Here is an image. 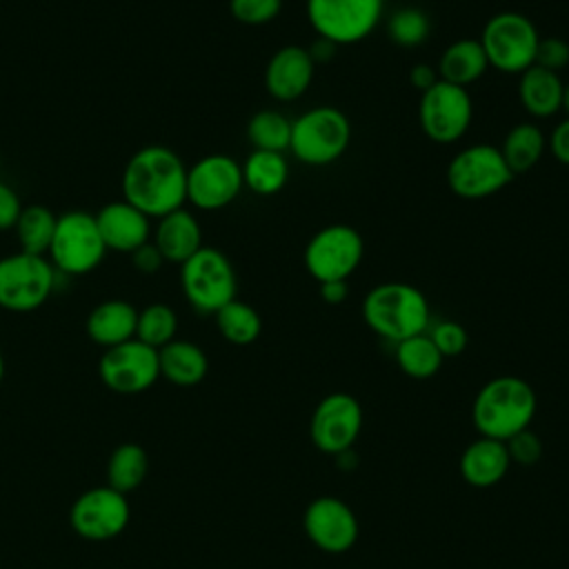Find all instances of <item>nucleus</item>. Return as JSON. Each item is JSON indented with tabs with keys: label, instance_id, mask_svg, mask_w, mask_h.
<instances>
[{
	"label": "nucleus",
	"instance_id": "1",
	"mask_svg": "<svg viewBox=\"0 0 569 569\" xmlns=\"http://www.w3.org/2000/svg\"><path fill=\"white\" fill-rule=\"evenodd\" d=\"M122 200L149 218H162L187 202V167L162 144L138 149L122 171Z\"/></svg>",
	"mask_w": 569,
	"mask_h": 569
},
{
	"label": "nucleus",
	"instance_id": "2",
	"mask_svg": "<svg viewBox=\"0 0 569 569\" xmlns=\"http://www.w3.org/2000/svg\"><path fill=\"white\" fill-rule=\"evenodd\" d=\"M536 391L518 376H498L480 387L471 405V420L480 436L507 442L529 429L536 413Z\"/></svg>",
	"mask_w": 569,
	"mask_h": 569
},
{
	"label": "nucleus",
	"instance_id": "3",
	"mask_svg": "<svg viewBox=\"0 0 569 569\" xmlns=\"http://www.w3.org/2000/svg\"><path fill=\"white\" fill-rule=\"evenodd\" d=\"M362 318L380 338L400 342L429 329V302L425 293L409 282H380L367 291Z\"/></svg>",
	"mask_w": 569,
	"mask_h": 569
},
{
	"label": "nucleus",
	"instance_id": "4",
	"mask_svg": "<svg viewBox=\"0 0 569 569\" xmlns=\"http://www.w3.org/2000/svg\"><path fill=\"white\" fill-rule=\"evenodd\" d=\"M351 142V122L336 107H313L291 120L289 151L309 167H325L345 156Z\"/></svg>",
	"mask_w": 569,
	"mask_h": 569
},
{
	"label": "nucleus",
	"instance_id": "5",
	"mask_svg": "<svg viewBox=\"0 0 569 569\" xmlns=\"http://www.w3.org/2000/svg\"><path fill=\"white\" fill-rule=\"evenodd\" d=\"M180 284L187 302L209 316L231 302L238 289L231 260L216 247H200L180 264Z\"/></svg>",
	"mask_w": 569,
	"mask_h": 569
},
{
	"label": "nucleus",
	"instance_id": "6",
	"mask_svg": "<svg viewBox=\"0 0 569 569\" xmlns=\"http://www.w3.org/2000/svg\"><path fill=\"white\" fill-rule=\"evenodd\" d=\"M478 40L489 67L520 76L536 62L540 33L525 13L500 11L487 20Z\"/></svg>",
	"mask_w": 569,
	"mask_h": 569
},
{
	"label": "nucleus",
	"instance_id": "7",
	"mask_svg": "<svg viewBox=\"0 0 569 569\" xmlns=\"http://www.w3.org/2000/svg\"><path fill=\"white\" fill-rule=\"evenodd\" d=\"M107 253L100 238L96 216L87 211H67L58 216L53 240L49 247V262L56 271L67 276H82L93 271Z\"/></svg>",
	"mask_w": 569,
	"mask_h": 569
},
{
	"label": "nucleus",
	"instance_id": "8",
	"mask_svg": "<svg viewBox=\"0 0 569 569\" xmlns=\"http://www.w3.org/2000/svg\"><path fill=\"white\" fill-rule=\"evenodd\" d=\"M56 284V269L47 256L16 251L0 258V307L27 313L47 302Z\"/></svg>",
	"mask_w": 569,
	"mask_h": 569
},
{
	"label": "nucleus",
	"instance_id": "9",
	"mask_svg": "<svg viewBox=\"0 0 569 569\" xmlns=\"http://www.w3.org/2000/svg\"><path fill=\"white\" fill-rule=\"evenodd\" d=\"M385 0H307V20L318 38L340 44H356L373 33Z\"/></svg>",
	"mask_w": 569,
	"mask_h": 569
},
{
	"label": "nucleus",
	"instance_id": "10",
	"mask_svg": "<svg viewBox=\"0 0 569 569\" xmlns=\"http://www.w3.org/2000/svg\"><path fill=\"white\" fill-rule=\"evenodd\" d=\"M365 256V240L351 224L333 222L316 231L302 253L307 273L320 284L327 280H349Z\"/></svg>",
	"mask_w": 569,
	"mask_h": 569
},
{
	"label": "nucleus",
	"instance_id": "11",
	"mask_svg": "<svg viewBox=\"0 0 569 569\" xmlns=\"http://www.w3.org/2000/svg\"><path fill=\"white\" fill-rule=\"evenodd\" d=\"M511 178L513 173L493 144L465 147L447 164V187L465 200L489 198L502 191Z\"/></svg>",
	"mask_w": 569,
	"mask_h": 569
},
{
	"label": "nucleus",
	"instance_id": "12",
	"mask_svg": "<svg viewBox=\"0 0 569 569\" xmlns=\"http://www.w3.org/2000/svg\"><path fill=\"white\" fill-rule=\"evenodd\" d=\"M473 102L467 89L438 80L431 89L422 91L418 102V122L422 133L438 144L460 140L471 127Z\"/></svg>",
	"mask_w": 569,
	"mask_h": 569
},
{
	"label": "nucleus",
	"instance_id": "13",
	"mask_svg": "<svg viewBox=\"0 0 569 569\" xmlns=\"http://www.w3.org/2000/svg\"><path fill=\"white\" fill-rule=\"evenodd\" d=\"M98 373L116 393H142L160 378L158 349L138 338L109 347L98 362Z\"/></svg>",
	"mask_w": 569,
	"mask_h": 569
},
{
	"label": "nucleus",
	"instance_id": "14",
	"mask_svg": "<svg viewBox=\"0 0 569 569\" xmlns=\"http://www.w3.org/2000/svg\"><path fill=\"white\" fill-rule=\"evenodd\" d=\"M242 187L240 162L224 153H209L187 169V200L202 211L224 209Z\"/></svg>",
	"mask_w": 569,
	"mask_h": 569
},
{
	"label": "nucleus",
	"instance_id": "15",
	"mask_svg": "<svg viewBox=\"0 0 569 569\" xmlns=\"http://www.w3.org/2000/svg\"><path fill=\"white\" fill-rule=\"evenodd\" d=\"M360 429H362L360 402L345 391H336L325 396L313 409L309 436L320 451L329 456H340L351 449V445L360 436Z\"/></svg>",
	"mask_w": 569,
	"mask_h": 569
},
{
	"label": "nucleus",
	"instance_id": "16",
	"mask_svg": "<svg viewBox=\"0 0 569 569\" xmlns=\"http://www.w3.org/2000/svg\"><path fill=\"white\" fill-rule=\"evenodd\" d=\"M129 502L124 493L107 487H93L76 498L71 505V527L87 540H109L129 525Z\"/></svg>",
	"mask_w": 569,
	"mask_h": 569
},
{
	"label": "nucleus",
	"instance_id": "17",
	"mask_svg": "<svg viewBox=\"0 0 569 569\" xmlns=\"http://www.w3.org/2000/svg\"><path fill=\"white\" fill-rule=\"evenodd\" d=\"M302 529L325 553L349 551L360 531L353 509L336 496H320L311 500L302 513Z\"/></svg>",
	"mask_w": 569,
	"mask_h": 569
},
{
	"label": "nucleus",
	"instance_id": "18",
	"mask_svg": "<svg viewBox=\"0 0 569 569\" xmlns=\"http://www.w3.org/2000/svg\"><path fill=\"white\" fill-rule=\"evenodd\" d=\"M316 62L307 47H280L264 67V87L278 102H293L307 93L313 82Z\"/></svg>",
	"mask_w": 569,
	"mask_h": 569
},
{
	"label": "nucleus",
	"instance_id": "19",
	"mask_svg": "<svg viewBox=\"0 0 569 569\" xmlns=\"http://www.w3.org/2000/svg\"><path fill=\"white\" fill-rule=\"evenodd\" d=\"M149 216L129 204L127 200H113L96 213V224L107 251L133 253L138 247L151 240Z\"/></svg>",
	"mask_w": 569,
	"mask_h": 569
},
{
	"label": "nucleus",
	"instance_id": "20",
	"mask_svg": "<svg viewBox=\"0 0 569 569\" xmlns=\"http://www.w3.org/2000/svg\"><path fill=\"white\" fill-rule=\"evenodd\" d=\"M151 242L158 247L162 260L171 264L187 262L200 247H204L202 229L196 216L184 207L158 218Z\"/></svg>",
	"mask_w": 569,
	"mask_h": 569
},
{
	"label": "nucleus",
	"instance_id": "21",
	"mask_svg": "<svg viewBox=\"0 0 569 569\" xmlns=\"http://www.w3.org/2000/svg\"><path fill=\"white\" fill-rule=\"evenodd\" d=\"M511 467L507 445L493 438H476L460 456V476L467 485L485 489L498 485Z\"/></svg>",
	"mask_w": 569,
	"mask_h": 569
},
{
	"label": "nucleus",
	"instance_id": "22",
	"mask_svg": "<svg viewBox=\"0 0 569 569\" xmlns=\"http://www.w3.org/2000/svg\"><path fill=\"white\" fill-rule=\"evenodd\" d=\"M136 322L138 309L127 300H104L96 305L87 316V336L109 349L136 338Z\"/></svg>",
	"mask_w": 569,
	"mask_h": 569
},
{
	"label": "nucleus",
	"instance_id": "23",
	"mask_svg": "<svg viewBox=\"0 0 569 569\" xmlns=\"http://www.w3.org/2000/svg\"><path fill=\"white\" fill-rule=\"evenodd\" d=\"M562 91L565 82L556 71L533 64L520 73L518 100L522 109L538 120L551 118L562 111Z\"/></svg>",
	"mask_w": 569,
	"mask_h": 569
},
{
	"label": "nucleus",
	"instance_id": "24",
	"mask_svg": "<svg viewBox=\"0 0 569 569\" xmlns=\"http://www.w3.org/2000/svg\"><path fill=\"white\" fill-rule=\"evenodd\" d=\"M436 69L440 80L467 89L469 84H473L485 76V71L489 69V62L480 40L460 38L442 51Z\"/></svg>",
	"mask_w": 569,
	"mask_h": 569
},
{
	"label": "nucleus",
	"instance_id": "25",
	"mask_svg": "<svg viewBox=\"0 0 569 569\" xmlns=\"http://www.w3.org/2000/svg\"><path fill=\"white\" fill-rule=\"evenodd\" d=\"M160 376L178 387H193L202 382L209 371L207 353L189 340H171L162 349H158Z\"/></svg>",
	"mask_w": 569,
	"mask_h": 569
},
{
	"label": "nucleus",
	"instance_id": "26",
	"mask_svg": "<svg viewBox=\"0 0 569 569\" xmlns=\"http://www.w3.org/2000/svg\"><path fill=\"white\" fill-rule=\"evenodd\" d=\"M509 171L513 176L531 171L542 153L547 151V138L542 129L533 122H520L511 127L502 140V147H498Z\"/></svg>",
	"mask_w": 569,
	"mask_h": 569
},
{
	"label": "nucleus",
	"instance_id": "27",
	"mask_svg": "<svg viewBox=\"0 0 569 569\" xmlns=\"http://www.w3.org/2000/svg\"><path fill=\"white\" fill-rule=\"evenodd\" d=\"M242 167V182L258 196H273L282 191L289 180V164L284 153L253 149Z\"/></svg>",
	"mask_w": 569,
	"mask_h": 569
},
{
	"label": "nucleus",
	"instance_id": "28",
	"mask_svg": "<svg viewBox=\"0 0 569 569\" xmlns=\"http://www.w3.org/2000/svg\"><path fill=\"white\" fill-rule=\"evenodd\" d=\"M58 216L44 204H29L22 209L13 231L20 242V251L33 256H47L53 231H56Z\"/></svg>",
	"mask_w": 569,
	"mask_h": 569
},
{
	"label": "nucleus",
	"instance_id": "29",
	"mask_svg": "<svg viewBox=\"0 0 569 569\" xmlns=\"http://www.w3.org/2000/svg\"><path fill=\"white\" fill-rule=\"evenodd\" d=\"M442 353L427 331L396 342V362L409 378L427 380L436 376L442 367Z\"/></svg>",
	"mask_w": 569,
	"mask_h": 569
},
{
	"label": "nucleus",
	"instance_id": "30",
	"mask_svg": "<svg viewBox=\"0 0 569 569\" xmlns=\"http://www.w3.org/2000/svg\"><path fill=\"white\" fill-rule=\"evenodd\" d=\"M213 318H216V327H218L220 336L227 342L238 345V347L251 345L253 340H258V336L262 331L260 313L249 302H242L238 298H233L222 309H218L213 313Z\"/></svg>",
	"mask_w": 569,
	"mask_h": 569
},
{
	"label": "nucleus",
	"instance_id": "31",
	"mask_svg": "<svg viewBox=\"0 0 569 569\" xmlns=\"http://www.w3.org/2000/svg\"><path fill=\"white\" fill-rule=\"evenodd\" d=\"M147 451L136 445V442H124L120 447L113 449L109 462H107V480L109 487L120 491V493H129L136 487L142 485L144 476H147Z\"/></svg>",
	"mask_w": 569,
	"mask_h": 569
},
{
	"label": "nucleus",
	"instance_id": "32",
	"mask_svg": "<svg viewBox=\"0 0 569 569\" xmlns=\"http://www.w3.org/2000/svg\"><path fill=\"white\" fill-rule=\"evenodd\" d=\"M247 138L253 149L284 153L291 140V120L276 109L256 111L247 122Z\"/></svg>",
	"mask_w": 569,
	"mask_h": 569
},
{
	"label": "nucleus",
	"instance_id": "33",
	"mask_svg": "<svg viewBox=\"0 0 569 569\" xmlns=\"http://www.w3.org/2000/svg\"><path fill=\"white\" fill-rule=\"evenodd\" d=\"M178 331V316L176 311L164 302L147 305L142 311H138L136 322V338L153 349H162L171 340H176Z\"/></svg>",
	"mask_w": 569,
	"mask_h": 569
},
{
	"label": "nucleus",
	"instance_id": "34",
	"mask_svg": "<svg viewBox=\"0 0 569 569\" xmlns=\"http://www.w3.org/2000/svg\"><path fill=\"white\" fill-rule=\"evenodd\" d=\"M389 40L402 49L420 47L429 36V18L418 7H402L387 22Z\"/></svg>",
	"mask_w": 569,
	"mask_h": 569
},
{
	"label": "nucleus",
	"instance_id": "35",
	"mask_svg": "<svg viewBox=\"0 0 569 569\" xmlns=\"http://www.w3.org/2000/svg\"><path fill=\"white\" fill-rule=\"evenodd\" d=\"M231 16L249 27H260L278 18L282 0H229Z\"/></svg>",
	"mask_w": 569,
	"mask_h": 569
},
{
	"label": "nucleus",
	"instance_id": "36",
	"mask_svg": "<svg viewBox=\"0 0 569 569\" xmlns=\"http://www.w3.org/2000/svg\"><path fill=\"white\" fill-rule=\"evenodd\" d=\"M427 333L433 340V345L438 347V351L442 353V358L460 356L469 342L467 329L456 320H440Z\"/></svg>",
	"mask_w": 569,
	"mask_h": 569
},
{
	"label": "nucleus",
	"instance_id": "37",
	"mask_svg": "<svg viewBox=\"0 0 569 569\" xmlns=\"http://www.w3.org/2000/svg\"><path fill=\"white\" fill-rule=\"evenodd\" d=\"M505 445H507V451H509L511 462H518V465H522V467L536 465V462L540 460V456H542V442H540V438H538L533 431H529V429L518 431V433L511 436Z\"/></svg>",
	"mask_w": 569,
	"mask_h": 569
},
{
	"label": "nucleus",
	"instance_id": "38",
	"mask_svg": "<svg viewBox=\"0 0 569 569\" xmlns=\"http://www.w3.org/2000/svg\"><path fill=\"white\" fill-rule=\"evenodd\" d=\"M533 64L556 71V73L562 71L569 64V42L562 38H556V36L540 38Z\"/></svg>",
	"mask_w": 569,
	"mask_h": 569
},
{
	"label": "nucleus",
	"instance_id": "39",
	"mask_svg": "<svg viewBox=\"0 0 569 569\" xmlns=\"http://www.w3.org/2000/svg\"><path fill=\"white\" fill-rule=\"evenodd\" d=\"M20 196L9 187L7 182H0V231H9L16 227L20 213H22Z\"/></svg>",
	"mask_w": 569,
	"mask_h": 569
},
{
	"label": "nucleus",
	"instance_id": "40",
	"mask_svg": "<svg viewBox=\"0 0 569 569\" xmlns=\"http://www.w3.org/2000/svg\"><path fill=\"white\" fill-rule=\"evenodd\" d=\"M547 149L560 164L569 167V118L560 120L553 127V131L547 138Z\"/></svg>",
	"mask_w": 569,
	"mask_h": 569
},
{
	"label": "nucleus",
	"instance_id": "41",
	"mask_svg": "<svg viewBox=\"0 0 569 569\" xmlns=\"http://www.w3.org/2000/svg\"><path fill=\"white\" fill-rule=\"evenodd\" d=\"M131 262L133 267L140 271V273H156L160 267H162V256L158 251V247L149 240L144 242L142 247H138L133 253H131Z\"/></svg>",
	"mask_w": 569,
	"mask_h": 569
},
{
	"label": "nucleus",
	"instance_id": "42",
	"mask_svg": "<svg viewBox=\"0 0 569 569\" xmlns=\"http://www.w3.org/2000/svg\"><path fill=\"white\" fill-rule=\"evenodd\" d=\"M438 69L433 64H427V62H418L411 67L409 71V82L411 87H416L418 91H427L431 89L436 82H438Z\"/></svg>",
	"mask_w": 569,
	"mask_h": 569
},
{
	"label": "nucleus",
	"instance_id": "43",
	"mask_svg": "<svg viewBox=\"0 0 569 569\" xmlns=\"http://www.w3.org/2000/svg\"><path fill=\"white\" fill-rule=\"evenodd\" d=\"M349 296V282L347 280H327L320 282V298L327 305H340Z\"/></svg>",
	"mask_w": 569,
	"mask_h": 569
},
{
	"label": "nucleus",
	"instance_id": "44",
	"mask_svg": "<svg viewBox=\"0 0 569 569\" xmlns=\"http://www.w3.org/2000/svg\"><path fill=\"white\" fill-rule=\"evenodd\" d=\"M336 44L333 42H329V40H325V38H316V42L307 49L309 51V56H311V60L318 64V62H329L333 56H336Z\"/></svg>",
	"mask_w": 569,
	"mask_h": 569
},
{
	"label": "nucleus",
	"instance_id": "45",
	"mask_svg": "<svg viewBox=\"0 0 569 569\" xmlns=\"http://www.w3.org/2000/svg\"><path fill=\"white\" fill-rule=\"evenodd\" d=\"M562 111H565L567 118H569V82L565 84V91H562Z\"/></svg>",
	"mask_w": 569,
	"mask_h": 569
},
{
	"label": "nucleus",
	"instance_id": "46",
	"mask_svg": "<svg viewBox=\"0 0 569 569\" xmlns=\"http://www.w3.org/2000/svg\"><path fill=\"white\" fill-rule=\"evenodd\" d=\"M2 376H4V356L0 351V380H2Z\"/></svg>",
	"mask_w": 569,
	"mask_h": 569
}]
</instances>
